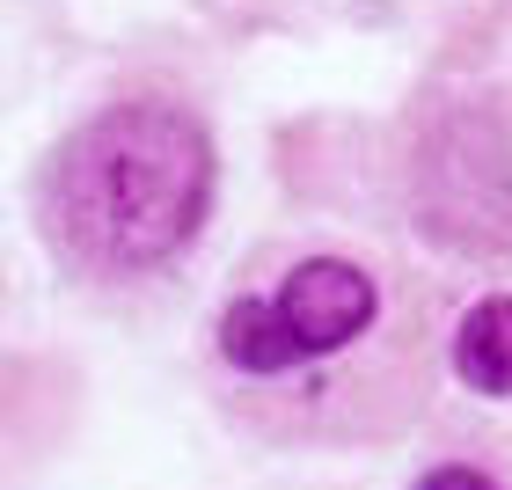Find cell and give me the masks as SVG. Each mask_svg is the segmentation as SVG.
<instances>
[{"mask_svg": "<svg viewBox=\"0 0 512 490\" xmlns=\"http://www.w3.org/2000/svg\"><path fill=\"white\" fill-rule=\"evenodd\" d=\"M37 198L74 271L139 278L198 235L213 198V147L198 118L169 103H118L52 147Z\"/></svg>", "mask_w": 512, "mask_h": 490, "instance_id": "obj_1", "label": "cell"}, {"mask_svg": "<svg viewBox=\"0 0 512 490\" xmlns=\"http://www.w3.org/2000/svg\"><path fill=\"white\" fill-rule=\"evenodd\" d=\"M381 322V286L352 256H300L264 293H235L220 315V352L249 381H278L293 366H322Z\"/></svg>", "mask_w": 512, "mask_h": 490, "instance_id": "obj_2", "label": "cell"}, {"mask_svg": "<svg viewBox=\"0 0 512 490\" xmlns=\"http://www.w3.org/2000/svg\"><path fill=\"white\" fill-rule=\"evenodd\" d=\"M454 366L483 395H512V293H491L461 315L454 330Z\"/></svg>", "mask_w": 512, "mask_h": 490, "instance_id": "obj_3", "label": "cell"}, {"mask_svg": "<svg viewBox=\"0 0 512 490\" xmlns=\"http://www.w3.org/2000/svg\"><path fill=\"white\" fill-rule=\"evenodd\" d=\"M417 490H498V483L483 476V469H469V461H447V469H432Z\"/></svg>", "mask_w": 512, "mask_h": 490, "instance_id": "obj_4", "label": "cell"}]
</instances>
